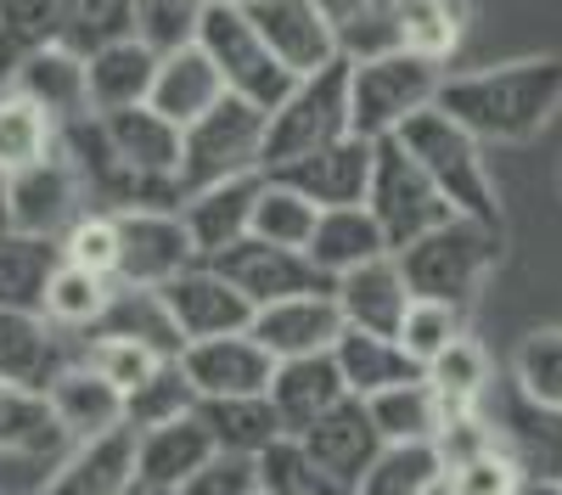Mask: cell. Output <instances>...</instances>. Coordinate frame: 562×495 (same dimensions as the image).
Wrapping results in <instances>:
<instances>
[{"mask_svg":"<svg viewBox=\"0 0 562 495\" xmlns=\"http://www.w3.org/2000/svg\"><path fill=\"white\" fill-rule=\"evenodd\" d=\"M439 113H450L473 142H535L562 113V57H512L495 68L450 74L439 90Z\"/></svg>","mask_w":562,"mask_h":495,"instance_id":"obj_1","label":"cell"},{"mask_svg":"<svg viewBox=\"0 0 562 495\" xmlns=\"http://www.w3.org/2000/svg\"><path fill=\"white\" fill-rule=\"evenodd\" d=\"M405 282H411V299H428V304H450V310H467L490 270L501 265V225H484V220H445L439 232L416 237L411 248L394 254Z\"/></svg>","mask_w":562,"mask_h":495,"instance_id":"obj_2","label":"cell"},{"mask_svg":"<svg viewBox=\"0 0 562 495\" xmlns=\"http://www.w3.org/2000/svg\"><path fill=\"white\" fill-rule=\"evenodd\" d=\"M394 142L416 158V169L439 187V198L450 203V214L461 220H484V225H501V192L490 180V164H484V142H473L450 113L428 108L416 113Z\"/></svg>","mask_w":562,"mask_h":495,"instance_id":"obj_3","label":"cell"},{"mask_svg":"<svg viewBox=\"0 0 562 495\" xmlns=\"http://www.w3.org/2000/svg\"><path fill=\"white\" fill-rule=\"evenodd\" d=\"M445 79H450L445 63L416 57L405 45L400 52H383V57L349 63V130L366 135V142H389L416 113L439 108Z\"/></svg>","mask_w":562,"mask_h":495,"instance_id":"obj_4","label":"cell"},{"mask_svg":"<svg viewBox=\"0 0 562 495\" xmlns=\"http://www.w3.org/2000/svg\"><path fill=\"white\" fill-rule=\"evenodd\" d=\"M349 130V63H333L321 74H304L276 113H265V169H281L293 158H310L321 147L344 142Z\"/></svg>","mask_w":562,"mask_h":495,"instance_id":"obj_5","label":"cell"},{"mask_svg":"<svg viewBox=\"0 0 562 495\" xmlns=\"http://www.w3.org/2000/svg\"><path fill=\"white\" fill-rule=\"evenodd\" d=\"M198 45H203V57L214 63L225 97H237V102H248L259 113H276L281 97L299 85L288 68L270 57V45L259 40V29L248 23L243 7H209V18L198 29Z\"/></svg>","mask_w":562,"mask_h":495,"instance_id":"obj_6","label":"cell"},{"mask_svg":"<svg viewBox=\"0 0 562 495\" xmlns=\"http://www.w3.org/2000/svg\"><path fill=\"white\" fill-rule=\"evenodd\" d=\"M265 175V113L225 97L214 113H203L186 130L180 147V192H203L220 180H243Z\"/></svg>","mask_w":562,"mask_h":495,"instance_id":"obj_7","label":"cell"},{"mask_svg":"<svg viewBox=\"0 0 562 495\" xmlns=\"http://www.w3.org/2000/svg\"><path fill=\"white\" fill-rule=\"evenodd\" d=\"M366 209H371V220L383 225L389 254L411 248L416 237H428V232H439L445 220H456L450 203L439 198V187L416 169V158L394 142V135H389V142H378V158H371Z\"/></svg>","mask_w":562,"mask_h":495,"instance_id":"obj_8","label":"cell"},{"mask_svg":"<svg viewBox=\"0 0 562 495\" xmlns=\"http://www.w3.org/2000/svg\"><path fill=\"white\" fill-rule=\"evenodd\" d=\"M119 288L164 293L175 277L198 270V248L180 225V209H119Z\"/></svg>","mask_w":562,"mask_h":495,"instance_id":"obj_9","label":"cell"},{"mask_svg":"<svg viewBox=\"0 0 562 495\" xmlns=\"http://www.w3.org/2000/svg\"><path fill=\"white\" fill-rule=\"evenodd\" d=\"M90 209V187H85V175L79 164L68 158V147L57 158H45L23 175L7 180V225L23 237H45V243H63L68 237V225L85 220Z\"/></svg>","mask_w":562,"mask_h":495,"instance_id":"obj_10","label":"cell"},{"mask_svg":"<svg viewBox=\"0 0 562 495\" xmlns=\"http://www.w3.org/2000/svg\"><path fill=\"white\" fill-rule=\"evenodd\" d=\"M220 277L237 288L248 304H254V315L259 310H270V304H288V299H310V293H333V282L321 277V270L310 265V254H293V248H276V243H259V237H248V243H237L231 254H220V259H209Z\"/></svg>","mask_w":562,"mask_h":495,"instance_id":"obj_11","label":"cell"},{"mask_svg":"<svg viewBox=\"0 0 562 495\" xmlns=\"http://www.w3.org/2000/svg\"><path fill=\"white\" fill-rule=\"evenodd\" d=\"M371 158H378V142H366V135H344V142L321 147L310 158H293L281 169H265L270 180L281 187H293L299 198H310L321 214L326 209H360L366 192H371Z\"/></svg>","mask_w":562,"mask_h":495,"instance_id":"obj_12","label":"cell"},{"mask_svg":"<svg viewBox=\"0 0 562 495\" xmlns=\"http://www.w3.org/2000/svg\"><path fill=\"white\" fill-rule=\"evenodd\" d=\"M158 299L169 310V327L180 333V344H209V338H231V333L254 327V304L214 265H198L186 277H175Z\"/></svg>","mask_w":562,"mask_h":495,"instance_id":"obj_13","label":"cell"},{"mask_svg":"<svg viewBox=\"0 0 562 495\" xmlns=\"http://www.w3.org/2000/svg\"><path fill=\"white\" fill-rule=\"evenodd\" d=\"M180 372H186V383H192L198 405H209V400H254V394L270 389L276 360L254 344V333H231V338H209V344H186Z\"/></svg>","mask_w":562,"mask_h":495,"instance_id":"obj_14","label":"cell"},{"mask_svg":"<svg viewBox=\"0 0 562 495\" xmlns=\"http://www.w3.org/2000/svg\"><path fill=\"white\" fill-rule=\"evenodd\" d=\"M79 344L63 338L40 310H0V383L52 394V383L74 367Z\"/></svg>","mask_w":562,"mask_h":495,"instance_id":"obj_15","label":"cell"},{"mask_svg":"<svg viewBox=\"0 0 562 495\" xmlns=\"http://www.w3.org/2000/svg\"><path fill=\"white\" fill-rule=\"evenodd\" d=\"M259 192H265V175H243V180H220V187H203V192L180 198V225H186V237H192L203 265L254 237Z\"/></svg>","mask_w":562,"mask_h":495,"instance_id":"obj_16","label":"cell"},{"mask_svg":"<svg viewBox=\"0 0 562 495\" xmlns=\"http://www.w3.org/2000/svg\"><path fill=\"white\" fill-rule=\"evenodd\" d=\"M254 344L276 360H310V355H333L344 338V315L333 304V293H310V299H288V304H270L254 315Z\"/></svg>","mask_w":562,"mask_h":495,"instance_id":"obj_17","label":"cell"},{"mask_svg":"<svg viewBox=\"0 0 562 495\" xmlns=\"http://www.w3.org/2000/svg\"><path fill=\"white\" fill-rule=\"evenodd\" d=\"M220 457L203 417H175L164 428H147L135 434V468H140V490L147 495H186V484H192L209 462Z\"/></svg>","mask_w":562,"mask_h":495,"instance_id":"obj_18","label":"cell"},{"mask_svg":"<svg viewBox=\"0 0 562 495\" xmlns=\"http://www.w3.org/2000/svg\"><path fill=\"white\" fill-rule=\"evenodd\" d=\"M243 12L259 29V40L270 45V57L293 79L338 63V45H333V34H326L315 0H259V7H243Z\"/></svg>","mask_w":562,"mask_h":495,"instance_id":"obj_19","label":"cell"},{"mask_svg":"<svg viewBox=\"0 0 562 495\" xmlns=\"http://www.w3.org/2000/svg\"><path fill=\"white\" fill-rule=\"evenodd\" d=\"M12 90H23V97L34 108H45L63 130L90 119V90H85V57L68 52V45L45 40V45H29V52H18L12 63Z\"/></svg>","mask_w":562,"mask_h":495,"instance_id":"obj_20","label":"cell"},{"mask_svg":"<svg viewBox=\"0 0 562 495\" xmlns=\"http://www.w3.org/2000/svg\"><path fill=\"white\" fill-rule=\"evenodd\" d=\"M265 400H270L281 434L299 439L304 428H315L326 412H338V405L355 400V394L344 389V372H338L333 355H310V360H281Z\"/></svg>","mask_w":562,"mask_h":495,"instance_id":"obj_21","label":"cell"},{"mask_svg":"<svg viewBox=\"0 0 562 495\" xmlns=\"http://www.w3.org/2000/svg\"><path fill=\"white\" fill-rule=\"evenodd\" d=\"M333 304L344 315V327L355 333H378V338H400L405 327V315H411V282H405V270L400 259H378V265H366V270H349V277L333 282Z\"/></svg>","mask_w":562,"mask_h":495,"instance_id":"obj_22","label":"cell"},{"mask_svg":"<svg viewBox=\"0 0 562 495\" xmlns=\"http://www.w3.org/2000/svg\"><path fill=\"white\" fill-rule=\"evenodd\" d=\"M45 405H52L57 434L68 439V450H74V445H90V439H102V434L130 428V423H124V394H119L97 367H85L79 355H74V367L52 383Z\"/></svg>","mask_w":562,"mask_h":495,"instance_id":"obj_23","label":"cell"},{"mask_svg":"<svg viewBox=\"0 0 562 495\" xmlns=\"http://www.w3.org/2000/svg\"><path fill=\"white\" fill-rule=\"evenodd\" d=\"M135 490H140L135 428H119V434H102L90 445H74L52 468L40 495H135Z\"/></svg>","mask_w":562,"mask_h":495,"instance_id":"obj_24","label":"cell"},{"mask_svg":"<svg viewBox=\"0 0 562 495\" xmlns=\"http://www.w3.org/2000/svg\"><path fill=\"white\" fill-rule=\"evenodd\" d=\"M220 102H225V85H220L214 63L203 57V45H180V52H164V57H158L147 108H153L164 124H175V130L186 135L203 113H214Z\"/></svg>","mask_w":562,"mask_h":495,"instance_id":"obj_25","label":"cell"},{"mask_svg":"<svg viewBox=\"0 0 562 495\" xmlns=\"http://www.w3.org/2000/svg\"><path fill=\"white\" fill-rule=\"evenodd\" d=\"M153 74H158V52L147 40H119L102 45V52L85 57V90H90V113L108 119V113H130V108H147L153 97Z\"/></svg>","mask_w":562,"mask_h":495,"instance_id":"obj_26","label":"cell"},{"mask_svg":"<svg viewBox=\"0 0 562 495\" xmlns=\"http://www.w3.org/2000/svg\"><path fill=\"white\" fill-rule=\"evenodd\" d=\"M299 445H304L333 479H344L349 490L360 484V473L378 462V450H383V439H378V428H371V417H366L360 400H344L338 412H326L315 428L299 434Z\"/></svg>","mask_w":562,"mask_h":495,"instance_id":"obj_27","label":"cell"},{"mask_svg":"<svg viewBox=\"0 0 562 495\" xmlns=\"http://www.w3.org/2000/svg\"><path fill=\"white\" fill-rule=\"evenodd\" d=\"M304 254L326 282H338V277H349V270H366V265L389 259V237H383V225L371 220L366 203L360 209H326Z\"/></svg>","mask_w":562,"mask_h":495,"instance_id":"obj_28","label":"cell"},{"mask_svg":"<svg viewBox=\"0 0 562 495\" xmlns=\"http://www.w3.org/2000/svg\"><path fill=\"white\" fill-rule=\"evenodd\" d=\"M315 12L338 45V63L400 52V0H315Z\"/></svg>","mask_w":562,"mask_h":495,"instance_id":"obj_29","label":"cell"},{"mask_svg":"<svg viewBox=\"0 0 562 495\" xmlns=\"http://www.w3.org/2000/svg\"><path fill=\"white\" fill-rule=\"evenodd\" d=\"M57 153H63V124L45 108H34L23 90L0 85V180H12Z\"/></svg>","mask_w":562,"mask_h":495,"instance_id":"obj_30","label":"cell"},{"mask_svg":"<svg viewBox=\"0 0 562 495\" xmlns=\"http://www.w3.org/2000/svg\"><path fill=\"white\" fill-rule=\"evenodd\" d=\"M333 360H338L344 389H349L355 400H378V394H389V389H400V383H416V378H422V372L411 367V355L400 349V338L355 333V327H344V338H338Z\"/></svg>","mask_w":562,"mask_h":495,"instance_id":"obj_31","label":"cell"},{"mask_svg":"<svg viewBox=\"0 0 562 495\" xmlns=\"http://www.w3.org/2000/svg\"><path fill=\"white\" fill-rule=\"evenodd\" d=\"M113 282L108 277H90V270H74V265H57L52 282H45V299H40V315L52 322L63 338L85 344L90 333L102 327V315L113 304Z\"/></svg>","mask_w":562,"mask_h":495,"instance_id":"obj_32","label":"cell"},{"mask_svg":"<svg viewBox=\"0 0 562 495\" xmlns=\"http://www.w3.org/2000/svg\"><path fill=\"white\" fill-rule=\"evenodd\" d=\"M506 445V457L524 468V484H546V479H562V412L551 405H535L518 394L506 417V434H495Z\"/></svg>","mask_w":562,"mask_h":495,"instance_id":"obj_33","label":"cell"},{"mask_svg":"<svg viewBox=\"0 0 562 495\" xmlns=\"http://www.w3.org/2000/svg\"><path fill=\"white\" fill-rule=\"evenodd\" d=\"M198 417H203V428H209L220 457L259 462L276 439H288L265 394H254V400H209V405H198Z\"/></svg>","mask_w":562,"mask_h":495,"instance_id":"obj_34","label":"cell"},{"mask_svg":"<svg viewBox=\"0 0 562 495\" xmlns=\"http://www.w3.org/2000/svg\"><path fill=\"white\" fill-rule=\"evenodd\" d=\"M366 405V417L371 428H378L383 445H434L439 439V417H445V405L439 394L428 389V378H416V383H400L378 400H360Z\"/></svg>","mask_w":562,"mask_h":495,"instance_id":"obj_35","label":"cell"},{"mask_svg":"<svg viewBox=\"0 0 562 495\" xmlns=\"http://www.w3.org/2000/svg\"><path fill=\"white\" fill-rule=\"evenodd\" d=\"M63 265V248L45 237H23V232H0V310H40L45 282Z\"/></svg>","mask_w":562,"mask_h":495,"instance_id":"obj_36","label":"cell"},{"mask_svg":"<svg viewBox=\"0 0 562 495\" xmlns=\"http://www.w3.org/2000/svg\"><path fill=\"white\" fill-rule=\"evenodd\" d=\"M467 23H473V0H400V45L416 57L450 63Z\"/></svg>","mask_w":562,"mask_h":495,"instance_id":"obj_37","label":"cell"},{"mask_svg":"<svg viewBox=\"0 0 562 495\" xmlns=\"http://www.w3.org/2000/svg\"><path fill=\"white\" fill-rule=\"evenodd\" d=\"M0 450H29V457H68V439L57 434V417L45 394L0 383Z\"/></svg>","mask_w":562,"mask_h":495,"instance_id":"obj_38","label":"cell"},{"mask_svg":"<svg viewBox=\"0 0 562 495\" xmlns=\"http://www.w3.org/2000/svg\"><path fill=\"white\" fill-rule=\"evenodd\" d=\"M90 338H130V344H147V349H158V355H169V360H180V349H186L180 333L169 327L164 299H158V293H130V288L113 293L102 327L90 333Z\"/></svg>","mask_w":562,"mask_h":495,"instance_id":"obj_39","label":"cell"},{"mask_svg":"<svg viewBox=\"0 0 562 495\" xmlns=\"http://www.w3.org/2000/svg\"><path fill=\"white\" fill-rule=\"evenodd\" d=\"M422 378H428V389L439 394L445 412H479L484 394H490V383H495V367H490L484 344L461 338V344H450Z\"/></svg>","mask_w":562,"mask_h":495,"instance_id":"obj_40","label":"cell"},{"mask_svg":"<svg viewBox=\"0 0 562 495\" xmlns=\"http://www.w3.org/2000/svg\"><path fill=\"white\" fill-rule=\"evenodd\" d=\"M135 34V0H63L57 18V45L90 57L102 45H119Z\"/></svg>","mask_w":562,"mask_h":495,"instance_id":"obj_41","label":"cell"},{"mask_svg":"<svg viewBox=\"0 0 562 495\" xmlns=\"http://www.w3.org/2000/svg\"><path fill=\"white\" fill-rule=\"evenodd\" d=\"M445 479V462L434 445H383L355 484V495H422Z\"/></svg>","mask_w":562,"mask_h":495,"instance_id":"obj_42","label":"cell"},{"mask_svg":"<svg viewBox=\"0 0 562 495\" xmlns=\"http://www.w3.org/2000/svg\"><path fill=\"white\" fill-rule=\"evenodd\" d=\"M254 468H259V490L265 495H355L344 479L326 473L299 439H276Z\"/></svg>","mask_w":562,"mask_h":495,"instance_id":"obj_43","label":"cell"},{"mask_svg":"<svg viewBox=\"0 0 562 495\" xmlns=\"http://www.w3.org/2000/svg\"><path fill=\"white\" fill-rule=\"evenodd\" d=\"M315 225H321V209H315L310 198H299L293 187H281V180L265 175V192H259V203H254V237L304 254L310 237H315Z\"/></svg>","mask_w":562,"mask_h":495,"instance_id":"obj_44","label":"cell"},{"mask_svg":"<svg viewBox=\"0 0 562 495\" xmlns=\"http://www.w3.org/2000/svg\"><path fill=\"white\" fill-rule=\"evenodd\" d=\"M512 389L535 405L562 412V327H540L512 349Z\"/></svg>","mask_w":562,"mask_h":495,"instance_id":"obj_45","label":"cell"},{"mask_svg":"<svg viewBox=\"0 0 562 495\" xmlns=\"http://www.w3.org/2000/svg\"><path fill=\"white\" fill-rule=\"evenodd\" d=\"M79 360L85 367H97L119 394H124V405H130V394H140L164 367H169V355H158V349H147V344H130V338H85L79 344Z\"/></svg>","mask_w":562,"mask_h":495,"instance_id":"obj_46","label":"cell"},{"mask_svg":"<svg viewBox=\"0 0 562 495\" xmlns=\"http://www.w3.org/2000/svg\"><path fill=\"white\" fill-rule=\"evenodd\" d=\"M467 338V310H450V304H428V299H416L411 315H405V327H400V349L411 355V367L416 372H428L434 360Z\"/></svg>","mask_w":562,"mask_h":495,"instance_id":"obj_47","label":"cell"},{"mask_svg":"<svg viewBox=\"0 0 562 495\" xmlns=\"http://www.w3.org/2000/svg\"><path fill=\"white\" fill-rule=\"evenodd\" d=\"M214 0H135V40H147L153 52H180L198 45V29Z\"/></svg>","mask_w":562,"mask_h":495,"instance_id":"obj_48","label":"cell"},{"mask_svg":"<svg viewBox=\"0 0 562 495\" xmlns=\"http://www.w3.org/2000/svg\"><path fill=\"white\" fill-rule=\"evenodd\" d=\"M57 248H63V265L74 270H90V277H108V282L119 277V220L108 209H90L85 220H74Z\"/></svg>","mask_w":562,"mask_h":495,"instance_id":"obj_49","label":"cell"},{"mask_svg":"<svg viewBox=\"0 0 562 495\" xmlns=\"http://www.w3.org/2000/svg\"><path fill=\"white\" fill-rule=\"evenodd\" d=\"M198 412V394H192V383H186V372H180V360H169V367L140 389V394H130V405H124V423L135 428V434H147V428H164V423H175V417H192Z\"/></svg>","mask_w":562,"mask_h":495,"instance_id":"obj_50","label":"cell"},{"mask_svg":"<svg viewBox=\"0 0 562 495\" xmlns=\"http://www.w3.org/2000/svg\"><path fill=\"white\" fill-rule=\"evenodd\" d=\"M456 495H524V468L506 457V445H490L484 457L445 473Z\"/></svg>","mask_w":562,"mask_h":495,"instance_id":"obj_51","label":"cell"},{"mask_svg":"<svg viewBox=\"0 0 562 495\" xmlns=\"http://www.w3.org/2000/svg\"><path fill=\"white\" fill-rule=\"evenodd\" d=\"M57 18H63V0H0V45H45L57 40Z\"/></svg>","mask_w":562,"mask_h":495,"instance_id":"obj_52","label":"cell"},{"mask_svg":"<svg viewBox=\"0 0 562 495\" xmlns=\"http://www.w3.org/2000/svg\"><path fill=\"white\" fill-rule=\"evenodd\" d=\"M524 495H562V479H546V484H524Z\"/></svg>","mask_w":562,"mask_h":495,"instance_id":"obj_53","label":"cell"},{"mask_svg":"<svg viewBox=\"0 0 562 495\" xmlns=\"http://www.w3.org/2000/svg\"><path fill=\"white\" fill-rule=\"evenodd\" d=\"M0 232H7V180H0Z\"/></svg>","mask_w":562,"mask_h":495,"instance_id":"obj_54","label":"cell"},{"mask_svg":"<svg viewBox=\"0 0 562 495\" xmlns=\"http://www.w3.org/2000/svg\"><path fill=\"white\" fill-rule=\"evenodd\" d=\"M422 495H456V490H450V479H439L434 490H422Z\"/></svg>","mask_w":562,"mask_h":495,"instance_id":"obj_55","label":"cell"},{"mask_svg":"<svg viewBox=\"0 0 562 495\" xmlns=\"http://www.w3.org/2000/svg\"><path fill=\"white\" fill-rule=\"evenodd\" d=\"M214 7H259V0H214Z\"/></svg>","mask_w":562,"mask_h":495,"instance_id":"obj_56","label":"cell"},{"mask_svg":"<svg viewBox=\"0 0 562 495\" xmlns=\"http://www.w3.org/2000/svg\"><path fill=\"white\" fill-rule=\"evenodd\" d=\"M135 495H147V490H135Z\"/></svg>","mask_w":562,"mask_h":495,"instance_id":"obj_57","label":"cell"}]
</instances>
